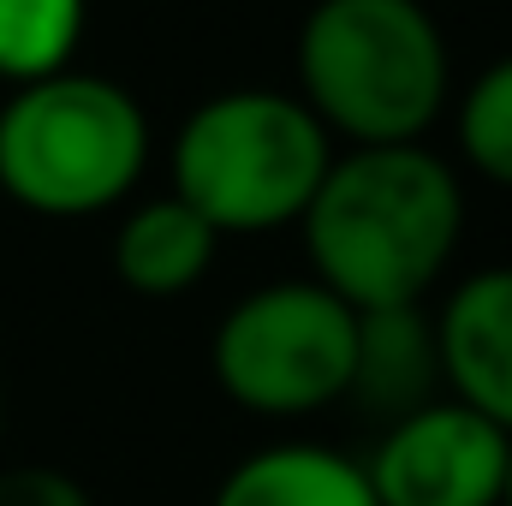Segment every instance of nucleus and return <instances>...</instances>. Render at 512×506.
I'll list each match as a JSON object with an SVG mask.
<instances>
[{"label":"nucleus","mask_w":512,"mask_h":506,"mask_svg":"<svg viewBox=\"0 0 512 506\" xmlns=\"http://www.w3.org/2000/svg\"><path fill=\"white\" fill-rule=\"evenodd\" d=\"M209 506H376L364 459L316 441H280L239 459Z\"/></svg>","instance_id":"9d476101"},{"label":"nucleus","mask_w":512,"mask_h":506,"mask_svg":"<svg viewBox=\"0 0 512 506\" xmlns=\"http://www.w3.org/2000/svg\"><path fill=\"white\" fill-rule=\"evenodd\" d=\"M459 149L477 179L512 191V54L489 60L459 96Z\"/></svg>","instance_id":"f8f14e48"},{"label":"nucleus","mask_w":512,"mask_h":506,"mask_svg":"<svg viewBox=\"0 0 512 506\" xmlns=\"http://www.w3.org/2000/svg\"><path fill=\"white\" fill-rule=\"evenodd\" d=\"M501 506H512V453H507V489H501Z\"/></svg>","instance_id":"4468645a"},{"label":"nucleus","mask_w":512,"mask_h":506,"mask_svg":"<svg viewBox=\"0 0 512 506\" xmlns=\"http://www.w3.org/2000/svg\"><path fill=\"white\" fill-rule=\"evenodd\" d=\"M346 399L382 429L411 417V411H423V405H435V399H447L435 310H423V304L358 310V346H352Z\"/></svg>","instance_id":"6e6552de"},{"label":"nucleus","mask_w":512,"mask_h":506,"mask_svg":"<svg viewBox=\"0 0 512 506\" xmlns=\"http://www.w3.org/2000/svg\"><path fill=\"white\" fill-rule=\"evenodd\" d=\"M310 280L352 310L423 304L465 233L459 173L423 143H382L334 155L304 209Z\"/></svg>","instance_id":"f257e3e1"},{"label":"nucleus","mask_w":512,"mask_h":506,"mask_svg":"<svg viewBox=\"0 0 512 506\" xmlns=\"http://www.w3.org/2000/svg\"><path fill=\"white\" fill-rule=\"evenodd\" d=\"M149 167V114L126 84L54 72L18 84L0 108V191L30 215H102Z\"/></svg>","instance_id":"20e7f679"},{"label":"nucleus","mask_w":512,"mask_h":506,"mask_svg":"<svg viewBox=\"0 0 512 506\" xmlns=\"http://www.w3.org/2000/svg\"><path fill=\"white\" fill-rule=\"evenodd\" d=\"M447 399L512 435V262L477 268L435 310Z\"/></svg>","instance_id":"0eeeda50"},{"label":"nucleus","mask_w":512,"mask_h":506,"mask_svg":"<svg viewBox=\"0 0 512 506\" xmlns=\"http://www.w3.org/2000/svg\"><path fill=\"white\" fill-rule=\"evenodd\" d=\"M328 167L334 137L286 90L209 96L173 137V197H185L221 239L304 221Z\"/></svg>","instance_id":"7ed1b4c3"},{"label":"nucleus","mask_w":512,"mask_h":506,"mask_svg":"<svg viewBox=\"0 0 512 506\" xmlns=\"http://www.w3.org/2000/svg\"><path fill=\"white\" fill-rule=\"evenodd\" d=\"M90 0H0V78L36 84L72 66Z\"/></svg>","instance_id":"9b49d317"},{"label":"nucleus","mask_w":512,"mask_h":506,"mask_svg":"<svg viewBox=\"0 0 512 506\" xmlns=\"http://www.w3.org/2000/svg\"><path fill=\"white\" fill-rule=\"evenodd\" d=\"M358 346V310L316 280H274L245 292L215 340L209 364L233 405L256 417H310L346 399Z\"/></svg>","instance_id":"39448f33"},{"label":"nucleus","mask_w":512,"mask_h":506,"mask_svg":"<svg viewBox=\"0 0 512 506\" xmlns=\"http://www.w3.org/2000/svg\"><path fill=\"white\" fill-rule=\"evenodd\" d=\"M512 435L459 399L387 423L364 459L376 506H501Z\"/></svg>","instance_id":"423d86ee"},{"label":"nucleus","mask_w":512,"mask_h":506,"mask_svg":"<svg viewBox=\"0 0 512 506\" xmlns=\"http://www.w3.org/2000/svg\"><path fill=\"white\" fill-rule=\"evenodd\" d=\"M221 251V233L185 203V197H149L137 203L114 233V274L143 298H179L191 292Z\"/></svg>","instance_id":"1a4fd4ad"},{"label":"nucleus","mask_w":512,"mask_h":506,"mask_svg":"<svg viewBox=\"0 0 512 506\" xmlns=\"http://www.w3.org/2000/svg\"><path fill=\"white\" fill-rule=\"evenodd\" d=\"M0 506H96L90 489L54 465H12L0 471Z\"/></svg>","instance_id":"ddd939ff"},{"label":"nucleus","mask_w":512,"mask_h":506,"mask_svg":"<svg viewBox=\"0 0 512 506\" xmlns=\"http://www.w3.org/2000/svg\"><path fill=\"white\" fill-rule=\"evenodd\" d=\"M453 84L423 0H316L298 30V102L352 149L423 143Z\"/></svg>","instance_id":"f03ea898"}]
</instances>
